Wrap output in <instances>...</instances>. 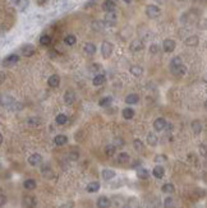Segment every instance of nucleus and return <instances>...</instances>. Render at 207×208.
Segmentation results:
<instances>
[{"label":"nucleus","mask_w":207,"mask_h":208,"mask_svg":"<svg viewBox=\"0 0 207 208\" xmlns=\"http://www.w3.org/2000/svg\"><path fill=\"white\" fill-rule=\"evenodd\" d=\"M65 44L68 45V46H73L74 44H76V41H77V38H76V36H73V35H68L67 37H65Z\"/></svg>","instance_id":"c9c22d12"},{"label":"nucleus","mask_w":207,"mask_h":208,"mask_svg":"<svg viewBox=\"0 0 207 208\" xmlns=\"http://www.w3.org/2000/svg\"><path fill=\"white\" fill-rule=\"evenodd\" d=\"M74 100H76V95H74L73 91L65 92V95H64V102L67 103V105H72V103L74 102Z\"/></svg>","instance_id":"ddd939ff"},{"label":"nucleus","mask_w":207,"mask_h":208,"mask_svg":"<svg viewBox=\"0 0 207 208\" xmlns=\"http://www.w3.org/2000/svg\"><path fill=\"white\" fill-rule=\"evenodd\" d=\"M200 150H201V152H202V156H206V147H205V144L201 145Z\"/></svg>","instance_id":"09e8293b"},{"label":"nucleus","mask_w":207,"mask_h":208,"mask_svg":"<svg viewBox=\"0 0 207 208\" xmlns=\"http://www.w3.org/2000/svg\"><path fill=\"white\" fill-rule=\"evenodd\" d=\"M129 70H130L132 74H133V76H136V77L142 76V73H143V69H142L141 67H137V65H136V67H132Z\"/></svg>","instance_id":"72a5a7b5"},{"label":"nucleus","mask_w":207,"mask_h":208,"mask_svg":"<svg viewBox=\"0 0 207 208\" xmlns=\"http://www.w3.org/2000/svg\"><path fill=\"white\" fill-rule=\"evenodd\" d=\"M7 203V197L4 194H0V207H3Z\"/></svg>","instance_id":"c03bdc74"},{"label":"nucleus","mask_w":207,"mask_h":208,"mask_svg":"<svg viewBox=\"0 0 207 208\" xmlns=\"http://www.w3.org/2000/svg\"><path fill=\"white\" fill-rule=\"evenodd\" d=\"M13 102H14V98H13L12 96H8V95L0 96V105H3V106H9V105H12Z\"/></svg>","instance_id":"f8f14e48"},{"label":"nucleus","mask_w":207,"mask_h":208,"mask_svg":"<svg viewBox=\"0 0 207 208\" xmlns=\"http://www.w3.org/2000/svg\"><path fill=\"white\" fill-rule=\"evenodd\" d=\"M54 142H55L56 145H64V144L68 142V138H67V136H63V134H60V136H56V137H55Z\"/></svg>","instance_id":"a878e982"},{"label":"nucleus","mask_w":207,"mask_h":208,"mask_svg":"<svg viewBox=\"0 0 207 208\" xmlns=\"http://www.w3.org/2000/svg\"><path fill=\"white\" fill-rule=\"evenodd\" d=\"M114 145H115V147H121V145H124V141L121 139V138H115L114 139Z\"/></svg>","instance_id":"a19ab883"},{"label":"nucleus","mask_w":207,"mask_h":208,"mask_svg":"<svg viewBox=\"0 0 207 208\" xmlns=\"http://www.w3.org/2000/svg\"><path fill=\"white\" fill-rule=\"evenodd\" d=\"M102 178L105 180H111L112 178H115V171L112 170H109V169H105L102 171Z\"/></svg>","instance_id":"b1692460"},{"label":"nucleus","mask_w":207,"mask_h":208,"mask_svg":"<svg viewBox=\"0 0 207 208\" xmlns=\"http://www.w3.org/2000/svg\"><path fill=\"white\" fill-rule=\"evenodd\" d=\"M2 143H3V136L0 134V145H2Z\"/></svg>","instance_id":"3c124183"},{"label":"nucleus","mask_w":207,"mask_h":208,"mask_svg":"<svg viewBox=\"0 0 207 208\" xmlns=\"http://www.w3.org/2000/svg\"><path fill=\"white\" fill-rule=\"evenodd\" d=\"M47 83L51 88H56L59 84H60V78L58 74H53L49 79H47Z\"/></svg>","instance_id":"9b49d317"},{"label":"nucleus","mask_w":207,"mask_h":208,"mask_svg":"<svg viewBox=\"0 0 207 208\" xmlns=\"http://www.w3.org/2000/svg\"><path fill=\"white\" fill-rule=\"evenodd\" d=\"M198 37L197 36H189L188 38H185V45L187 46H197L198 45Z\"/></svg>","instance_id":"412c9836"},{"label":"nucleus","mask_w":207,"mask_h":208,"mask_svg":"<svg viewBox=\"0 0 207 208\" xmlns=\"http://www.w3.org/2000/svg\"><path fill=\"white\" fill-rule=\"evenodd\" d=\"M143 49V42L141 40H133L130 44V50L132 51H141Z\"/></svg>","instance_id":"dca6fc26"},{"label":"nucleus","mask_w":207,"mask_h":208,"mask_svg":"<svg viewBox=\"0 0 207 208\" xmlns=\"http://www.w3.org/2000/svg\"><path fill=\"white\" fill-rule=\"evenodd\" d=\"M41 162H42V156L40 153H33L32 156H29V158H28V163L31 166H38Z\"/></svg>","instance_id":"20e7f679"},{"label":"nucleus","mask_w":207,"mask_h":208,"mask_svg":"<svg viewBox=\"0 0 207 208\" xmlns=\"http://www.w3.org/2000/svg\"><path fill=\"white\" fill-rule=\"evenodd\" d=\"M114 153H115V145H114V144L106 145V147H105V154L106 156H112Z\"/></svg>","instance_id":"4c0bfd02"},{"label":"nucleus","mask_w":207,"mask_h":208,"mask_svg":"<svg viewBox=\"0 0 207 208\" xmlns=\"http://www.w3.org/2000/svg\"><path fill=\"white\" fill-rule=\"evenodd\" d=\"M133 145H134V150L138 151V152H142L144 150V145H143V143H142L141 139H134Z\"/></svg>","instance_id":"473e14b6"},{"label":"nucleus","mask_w":207,"mask_h":208,"mask_svg":"<svg viewBox=\"0 0 207 208\" xmlns=\"http://www.w3.org/2000/svg\"><path fill=\"white\" fill-rule=\"evenodd\" d=\"M9 107H10V109H13L14 111H19L20 109L23 107V105H22V103H19V102H15V101H14L12 105H9Z\"/></svg>","instance_id":"ea45409f"},{"label":"nucleus","mask_w":207,"mask_h":208,"mask_svg":"<svg viewBox=\"0 0 207 208\" xmlns=\"http://www.w3.org/2000/svg\"><path fill=\"white\" fill-rule=\"evenodd\" d=\"M164 206L166 207V208H169V207H173V199H171V198H166V199H165V203H164Z\"/></svg>","instance_id":"37998d69"},{"label":"nucleus","mask_w":207,"mask_h":208,"mask_svg":"<svg viewBox=\"0 0 207 208\" xmlns=\"http://www.w3.org/2000/svg\"><path fill=\"white\" fill-rule=\"evenodd\" d=\"M133 116H134V110L133 109L127 107V109L123 110V118L126 120H130V119H133Z\"/></svg>","instance_id":"5701e85b"},{"label":"nucleus","mask_w":207,"mask_h":208,"mask_svg":"<svg viewBox=\"0 0 207 208\" xmlns=\"http://www.w3.org/2000/svg\"><path fill=\"white\" fill-rule=\"evenodd\" d=\"M165 127H166V120H165L164 118H157L153 123V128H155V130H157V132L164 130Z\"/></svg>","instance_id":"423d86ee"},{"label":"nucleus","mask_w":207,"mask_h":208,"mask_svg":"<svg viewBox=\"0 0 207 208\" xmlns=\"http://www.w3.org/2000/svg\"><path fill=\"white\" fill-rule=\"evenodd\" d=\"M40 44L42 45V46H49L51 44V37L49 35H44V36H41L40 38Z\"/></svg>","instance_id":"2f4dec72"},{"label":"nucleus","mask_w":207,"mask_h":208,"mask_svg":"<svg viewBox=\"0 0 207 208\" xmlns=\"http://www.w3.org/2000/svg\"><path fill=\"white\" fill-rule=\"evenodd\" d=\"M105 23L108 26H114L117 23V14L114 12H108V14L105 17Z\"/></svg>","instance_id":"9d476101"},{"label":"nucleus","mask_w":207,"mask_h":208,"mask_svg":"<svg viewBox=\"0 0 207 208\" xmlns=\"http://www.w3.org/2000/svg\"><path fill=\"white\" fill-rule=\"evenodd\" d=\"M4 79H5V74H4V73L0 72V84H2V83L4 82Z\"/></svg>","instance_id":"8fccbe9b"},{"label":"nucleus","mask_w":207,"mask_h":208,"mask_svg":"<svg viewBox=\"0 0 207 208\" xmlns=\"http://www.w3.org/2000/svg\"><path fill=\"white\" fill-rule=\"evenodd\" d=\"M105 76H102V74H97L94 77V79H92V84L99 87V86H102L103 83H105Z\"/></svg>","instance_id":"2eb2a0df"},{"label":"nucleus","mask_w":207,"mask_h":208,"mask_svg":"<svg viewBox=\"0 0 207 208\" xmlns=\"http://www.w3.org/2000/svg\"><path fill=\"white\" fill-rule=\"evenodd\" d=\"M185 72H187V68H185V65H183V63L177 65V67H171V73L174 76H178V77L183 76Z\"/></svg>","instance_id":"6e6552de"},{"label":"nucleus","mask_w":207,"mask_h":208,"mask_svg":"<svg viewBox=\"0 0 207 208\" xmlns=\"http://www.w3.org/2000/svg\"><path fill=\"white\" fill-rule=\"evenodd\" d=\"M19 61V56L18 55H15V54H12V55H9V56H7L4 60H3V67H13V65H15Z\"/></svg>","instance_id":"f03ea898"},{"label":"nucleus","mask_w":207,"mask_h":208,"mask_svg":"<svg viewBox=\"0 0 207 208\" xmlns=\"http://www.w3.org/2000/svg\"><path fill=\"white\" fill-rule=\"evenodd\" d=\"M166 160H168V157H166V156H164V154H160V156H156V157H155V161H156V162H164Z\"/></svg>","instance_id":"79ce46f5"},{"label":"nucleus","mask_w":207,"mask_h":208,"mask_svg":"<svg viewBox=\"0 0 207 208\" xmlns=\"http://www.w3.org/2000/svg\"><path fill=\"white\" fill-rule=\"evenodd\" d=\"M55 121L59 124V125H64V124L68 121V118L64 115V114H59V115L56 116V119H55Z\"/></svg>","instance_id":"f704fd0d"},{"label":"nucleus","mask_w":207,"mask_h":208,"mask_svg":"<svg viewBox=\"0 0 207 208\" xmlns=\"http://www.w3.org/2000/svg\"><path fill=\"white\" fill-rule=\"evenodd\" d=\"M78 157H79V153H77V152L70 153V160H72V161H76Z\"/></svg>","instance_id":"49530a36"},{"label":"nucleus","mask_w":207,"mask_h":208,"mask_svg":"<svg viewBox=\"0 0 207 208\" xmlns=\"http://www.w3.org/2000/svg\"><path fill=\"white\" fill-rule=\"evenodd\" d=\"M146 14L150 18H156L160 15V8L156 5H147L146 6Z\"/></svg>","instance_id":"7ed1b4c3"},{"label":"nucleus","mask_w":207,"mask_h":208,"mask_svg":"<svg viewBox=\"0 0 207 208\" xmlns=\"http://www.w3.org/2000/svg\"><path fill=\"white\" fill-rule=\"evenodd\" d=\"M23 186H24L27 190H33V189L36 188V181H35L33 179H27V180H24Z\"/></svg>","instance_id":"393cba45"},{"label":"nucleus","mask_w":207,"mask_h":208,"mask_svg":"<svg viewBox=\"0 0 207 208\" xmlns=\"http://www.w3.org/2000/svg\"><path fill=\"white\" fill-rule=\"evenodd\" d=\"M152 174H153V176H155L156 179H161L162 176L165 175V169L162 167V166H156V167L153 169Z\"/></svg>","instance_id":"6ab92c4d"},{"label":"nucleus","mask_w":207,"mask_h":208,"mask_svg":"<svg viewBox=\"0 0 207 208\" xmlns=\"http://www.w3.org/2000/svg\"><path fill=\"white\" fill-rule=\"evenodd\" d=\"M129 160H130V157H129V154H128L127 152H121V153H119V156H118V161H119L120 163L129 162Z\"/></svg>","instance_id":"c85d7f7f"},{"label":"nucleus","mask_w":207,"mask_h":208,"mask_svg":"<svg viewBox=\"0 0 207 208\" xmlns=\"http://www.w3.org/2000/svg\"><path fill=\"white\" fill-rule=\"evenodd\" d=\"M115 3L112 2V0H105V3L102 4V8L105 12H114V9H115Z\"/></svg>","instance_id":"f3484780"},{"label":"nucleus","mask_w":207,"mask_h":208,"mask_svg":"<svg viewBox=\"0 0 207 208\" xmlns=\"http://www.w3.org/2000/svg\"><path fill=\"white\" fill-rule=\"evenodd\" d=\"M137 176L139 179H147L150 176V171L146 169H138L137 170Z\"/></svg>","instance_id":"c756f323"},{"label":"nucleus","mask_w":207,"mask_h":208,"mask_svg":"<svg viewBox=\"0 0 207 208\" xmlns=\"http://www.w3.org/2000/svg\"><path fill=\"white\" fill-rule=\"evenodd\" d=\"M112 49H114V45L111 42H109V41H103L102 45H101V54L102 56L108 59L111 54H112Z\"/></svg>","instance_id":"f257e3e1"},{"label":"nucleus","mask_w":207,"mask_h":208,"mask_svg":"<svg viewBox=\"0 0 207 208\" xmlns=\"http://www.w3.org/2000/svg\"><path fill=\"white\" fill-rule=\"evenodd\" d=\"M123 2H126V3H130V0H123Z\"/></svg>","instance_id":"864d4df0"},{"label":"nucleus","mask_w":207,"mask_h":208,"mask_svg":"<svg viewBox=\"0 0 207 208\" xmlns=\"http://www.w3.org/2000/svg\"><path fill=\"white\" fill-rule=\"evenodd\" d=\"M96 204H97L99 208H108V207L111 206V202H110V199L108 198V197H100V198L97 199Z\"/></svg>","instance_id":"1a4fd4ad"},{"label":"nucleus","mask_w":207,"mask_h":208,"mask_svg":"<svg viewBox=\"0 0 207 208\" xmlns=\"http://www.w3.org/2000/svg\"><path fill=\"white\" fill-rule=\"evenodd\" d=\"M111 102H112V98H111V97H103V98L99 102V105H100L101 107H106V106L110 105Z\"/></svg>","instance_id":"e433bc0d"},{"label":"nucleus","mask_w":207,"mask_h":208,"mask_svg":"<svg viewBox=\"0 0 207 208\" xmlns=\"http://www.w3.org/2000/svg\"><path fill=\"white\" fill-rule=\"evenodd\" d=\"M28 124H31V125H38L40 120H38V119H29V120H28Z\"/></svg>","instance_id":"a18cd8bd"},{"label":"nucleus","mask_w":207,"mask_h":208,"mask_svg":"<svg viewBox=\"0 0 207 208\" xmlns=\"http://www.w3.org/2000/svg\"><path fill=\"white\" fill-rule=\"evenodd\" d=\"M85 53L88 54V55H94L96 53V46L94 44H91V42L86 44L85 45Z\"/></svg>","instance_id":"bb28decb"},{"label":"nucleus","mask_w":207,"mask_h":208,"mask_svg":"<svg viewBox=\"0 0 207 208\" xmlns=\"http://www.w3.org/2000/svg\"><path fill=\"white\" fill-rule=\"evenodd\" d=\"M179 64H182V59H180L179 56H175V58H173L171 61H170V68H171V67H177V65H179Z\"/></svg>","instance_id":"58836bf2"},{"label":"nucleus","mask_w":207,"mask_h":208,"mask_svg":"<svg viewBox=\"0 0 207 208\" xmlns=\"http://www.w3.org/2000/svg\"><path fill=\"white\" fill-rule=\"evenodd\" d=\"M13 3H14V4H19L20 0H13Z\"/></svg>","instance_id":"603ef678"},{"label":"nucleus","mask_w":207,"mask_h":208,"mask_svg":"<svg viewBox=\"0 0 207 208\" xmlns=\"http://www.w3.org/2000/svg\"><path fill=\"white\" fill-rule=\"evenodd\" d=\"M138 101H139V96L136 95V93H130V95L126 97V102L128 105H136V103H138Z\"/></svg>","instance_id":"4468645a"},{"label":"nucleus","mask_w":207,"mask_h":208,"mask_svg":"<svg viewBox=\"0 0 207 208\" xmlns=\"http://www.w3.org/2000/svg\"><path fill=\"white\" fill-rule=\"evenodd\" d=\"M157 141H159L157 137L155 136L153 133H150L148 136H147V143H148L150 145H152V147H155V145L157 144Z\"/></svg>","instance_id":"cd10ccee"},{"label":"nucleus","mask_w":207,"mask_h":208,"mask_svg":"<svg viewBox=\"0 0 207 208\" xmlns=\"http://www.w3.org/2000/svg\"><path fill=\"white\" fill-rule=\"evenodd\" d=\"M161 190H162L164 193H174V192H175V186H174L173 184L168 183V184H164V185H162Z\"/></svg>","instance_id":"7c9ffc66"},{"label":"nucleus","mask_w":207,"mask_h":208,"mask_svg":"<svg viewBox=\"0 0 207 208\" xmlns=\"http://www.w3.org/2000/svg\"><path fill=\"white\" fill-rule=\"evenodd\" d=\"M192 130L194 134H201L202 133V124L200 120H193L192 121Z\"/></svg>","instance_id":"a211bd4d"},{"label":"nucleus","mask_w":207,"mask_h":208,"mask_svg":"<svg viewBox=\"0 0 207 208\" xmlns=\"http://www.w3.org/2000/svg\"><path fill=\"white\" fill-rule=\"evenodd\" d=\"M157 50H159V46H157V45H152V46L150 47V51H151L152 54H156Z\"/></svg>","instance_id":"de8ad7c7"},{"label":"nucleus","mask_w":207,"mask_h":208,"mask_svg":"<svg viewBox=\"0 0 207 208\" xmlns=\"http://www.w3.org/2000/svg\"><path fill=\"white\" fill-rule=\"evenodd\" d=\"M87 192L88 193H96V192H99V189H100V183L99 181H92V183H90L88 185H87Z\"/></svg>","instance_id":"aec40b11"},{"label":"nucleus","mask_w":207,"mask_h":208,"mask_svg":"<svg viewBox=\"0 0 207 208\" xmlns=\"http://www.w3.org/2000/svg\"><path fill=\"white\" fill-rule=\"evenodd\" d=\"M162 49H164L165 53H173V51L175 50V42L170 38L165 40L164 44H162Z\"/></svg>","instance_id":"39448f33"},{"label":"nucleus","mask_w":207,"mask_h":208,"mask_svg":"<svg viewBox=\"0 0 207 208\" xmlns=\"http://www.w3.org/2000/svg\"><path fill=\"white\" fill-rule=\"evenodd\" d=\"M35 46L33 45H31V44H27V45H24L23 47H22V54H23V56H27V58H29V56H32L33 54H35Z\"/></svg>","instance_id":"0eeeda50"},{"label":"nucleus","mask_w":207,"mask_h":208,"mask_svg":"<svg viewBox=\"0 0 207 208\" xmlns=\"http://www.w3.org/2000/svg\"><path fill=\"white\" fill-rule=\"evenodd\" d=\"M23 206H26V207H35L36 206V199L33 198V197L27 195V197H24V198H23Z\"/></svg>","instance_id":"4be33fe9"}]
</instances>
